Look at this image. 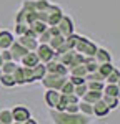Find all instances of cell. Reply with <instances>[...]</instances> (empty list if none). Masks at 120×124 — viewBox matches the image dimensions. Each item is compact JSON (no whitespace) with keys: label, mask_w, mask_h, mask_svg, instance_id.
Here are the masks:
<instances>
[{"label":"cell","mask_w":120,"mask_h":124,"mask_svg":"<svg viewBox=\"0 0 120 124\" xmlns=\"http://www.w3.org/2000/svg\"><path fill=\"white\" fill-rule=\"evenodd\" d=\"M50 117H52L53 124H92L90 116H85L82 113L70 114V113H65V111L50 109Z\"/></svg>","instance_id":"6da1fadb"},{"label":"cell","mask_w":120,"mask_h":124,"mask_svg":"<svg viewBox=\"0 0 120 124\" xmlns=\"http://www.w3.org/2000/svg\"><path fill=\"white\" fill-rule=\"evenodd\" d=\"M97 50H99V46H97L90 38L82 37V35L79 37V41H77V45H75V51H77V53L83 55V56H95Z\"/></svg>","instance_id":"7a4b0ae2"},{"label":"cell","mask_w":120,"mask_h":124,"mask_svg":"<svg viewBox=\"0 0 120 124\" xmlns=\"http://www.w3.org/2000/svg\"><path fill=\"white\" fill-rule=\"evenodd\" d=\"M55 60H57L59 63H62L67 70H70V68L77 66V65H82V61H83V55L77 53L75 50H69L67 53H63V55L57 56Z\"/></svg>","instance_id":"3957f363"},{"label":"cell","mask_w":120,"mask_h":124,"mask_svg":"<svg viewBox=\"0 0 120 124\" xmlns=\"http://www.w3.org/2000/svg\"><path fill=\"white\" fill-rule=\"evenodd\" d=\"M12 76H13V79H15V85H17V86H23V85H32V83H35V81H33V75H32V68L22 66V65L17 66V70L12 73Z\"/></svg>","instance_id":"277c9868"},{"label":"cell","mask_w":120,"mask_h":124,"mask_svg":"<svg viewBox=\"0 0 120 124\" xmlns=\"http://www.w3.org/2000/svg\"><path fill=\"white\" fill-rule=\"evenodd\" d=\"M67 81V76H60V75H55V73H47L45 76L42 78V86L45 89H57L60 91V88L63 86V83Z\"/></svg>","instance_id":"5b68a950"},{"label":"cell","mask_w":120,"mask_h":124,"mask_svg":"<svg viewBox=\"0 0 120 124\" xmlns=\"http://www.w3.org/2000/svg\"><path fill=\"white\" fill-rule=\"evenodd\" d=\"M65 13H63V10L60 5L57 3H50L47 12H45V23L49 25V27H53V25H57L59 23V20L63 17Z\"/></svg>","instance_id":"8992f818"},{"label":"cell","mask_w":120,"mask_h":124,"mask_svg":"<svg viewBox=\"0 0 120 124\" xmlns=\"http://www.w3.org/2000/svg\"><path fill=\"white\" fill-rule=\"evenodd\" d=\"M57 28H59L60 35L62 37H69V35H72V33H75V25H73V20H72V17H69V15H63L62 18L59 20V23L55 25Z\"/></svg>","instance_id":"52a82bcc"},{"label":"cell","mask_w":120,"mask_h":124,"mask_svg":"<svg viewBox=\"0 0 120 124\" xmlns=\"http://www.w3.org/2000/svg\"><path fill=\"white\" fill-rule=\"evenodd\" d=\"M35 53L39 56L40 63H49L52 60H55V51L47 45V43H39V46L35 48Z\"/></svg>","instance_id":"ba28073f"},{"label":"cell","mask_w":120,"mask_h":124,"mask_svg":"<svg viewBox=\"0 0 120 124\" xmlns=\"http://www.w3.org/2000/svg\"><path fill=\"white\" fill-rule=\"evenodd\" d=\"M10 111H12V117H13V121H15V123H25L27 119H30V117H32L30 109L27 108V106H23V104L13 106Z\"/></svg>","instance_id":"9c48e42d"},{"label":"cell","mask_w":120,"mask_h":124,"mask_svg":"<svg viewBox=\"0 0 120 124\" xmlns=\"http://www.w3.org/2000/svg\"><path fill=\"white\" fill-rule=\"evenodd\" d=\"M60 91L57 89H45V94H43V101H45V104L49 106L50 109H55L57 104H59L60 101Z\"/></svg>","instance_id":"30bf717a"},{"label":"cell","mask_w":120,"mask_h":124,"mask_svg":"<svg viewBox=\"0 0 120 124\" xmlns=\"http://www.w3.org/2000/svg\"><path fill=\"white\" fill-rule=\"evenodd\" d=\"M9 50H10V53H12V58H13V61H17V63H19L20 60H22V58H23L25 55H27V53H29V50L23 46V45H20L19 40H15V41L10 45Z\"/></svg>","instance_id":"8fae6325"},{"label":"cell","mask_w":120,"mask_h":124,"mask_svg":"<svg viewBox=\"0 0 120 124\" xmlns=\"http://www.w3.org/2000/svg\"><path fill=\"white\" fill-rule=\"evenodd\" d=\"M45 68H47V73H55V75H60V76H69V70L62 63H59L57 60H52L49 63H45Z\"/></svg>","instance_id":"7c38bea8"},{"label":"cell","mask_w":120,"mask_h":124,"mask_svg":"<svg viewBox=\"0 0 120 124\" xmlns=\"http://www.w3.org/2000/svg\"><path fill=\"white\" fill-rule=\"evenodd\" d=\"M13 41H15V37L12 31H9V30L0 31V50H9Z\"/></svg>","instance_id":"4fadbf2b"},{"label":"cell","mask_w":120,"mask_h":124,"mask_svg":"<svg viewBox=\"0 0 120 124\" xmlns=\"http://www.w3.org/2000/svg\"><path fill=\"white\" fill-rule=\"evenodd\" d=\"M22 66H27V68H33V66H37L40 63V60H39V56H37V53L35 51H29L25 56L22 58L19 61Z\"/></svg>","instance_id":"5bb4252c"},{"label":"cell","mask_w":120,"mask_h":124,"mask_svg":"<svg viewBox=\"0 0 120 124\" xmlns=\"http://www.w3.org/2000/svg\"><path fill=\"white\" fill-rule=\"evenodd\" d=\"M92 109H93V116H95V117H105V116H109V113H110L109 106L105 104L102 99L97 101V103H93V104H92Z\"/></svg>","instance_id":"9a60e30c"},{"label":"cell","mask_w":120,"mask_h":124,"mask_svg":"<svg viewBox=\"0 0 120 124\" xmlns=\"http://www.w3.org/2000/svg\"><path fill=\"white\" fill-rule=\"evenodd\" d=\"M95 61H97L99 65H103V63H112V53H110L109 50L99 46L97 53H95Z\"/></svg>","instance_id":"2e32d148"},{"label":"cell","mask_w":120,"mask_h":124,"mask_svg":"<svg viewBox=\"0 0 120 124\" xmlns=\"http://www.w3.org/2000/svg\"><path fill=\"white\" fill-rule=\"evenodd\" d=\"M17 40H19L20 45H23L29 51H35V48L39 46V41H37V40H35V38H30V37H25V35L19 37Z\"/></svg>","instance_id":"e0dca14e"},{"label":"cell","mask_w":120,"mask_h":124,"mask_svg":"<svg viewBox=\"0 0 120 124\" xmlns=\"http://www.w3.org/2000/svg\"><path fill=\"white\" fill-rule=\"evenodd\" d=\"M102 96H103V93H102V91H90V89H89L85 94L82 96V101L93 104V103H97V101H100V99H102Z\"/></svg>","instance_id":"ac0fdd59"},{"label":"cell","mask_w":120,"mask_h":124,"mask_svg":"<svg viewBox=\"0 0 120 124\" xmlns=\"http://www.w3.org/2000/svg\"><path fill=\"white\" fill-rule=\"evenodd\" d=\"M32 75H33V81H42V78L47 75V68H45V63H39L37 66L32 68Z\"/></svg>","instance_id":"d6986e66"},{"label":"cell","mask_w":120,"mask_h":124,"mask_svg":"<svg viewBox=\"0 0 120 124\" xmlns=\"http://www.w3.org/2000/svg\"><path fill=\"white\" fill-rule=\"evenodd\" d=\"M102 101L105 103V104L109 106V109L112 111V109H117L120 106V101H119V98L117 96H109V94H103L102 96Z\"/></svg>","instance_id":"ffe728a7"},{"label":"cell","mask_w":120,"mask_h":124,"mask_svg":"<svg viewBox=\"0 0 120 124\" xmlns=\"http://www.w3.org/2000/svg\"><path fill=\"white\" fill-rule=\"evenodd\" d=\"M17 66H19V63L17 61H3L2 63V66H0V70H2V75H12L15 70H17Z\"/></svg>","instance_id":"44dd1931"},{"label":"cell","mask_w":120,"mask_h":124,"mask_svg":"<svg viewBox=\"0 0 120 124\" xmlns=\"http://www.w3.org/2000/svg\"><path fill=\"white\" fill-rule=\"evenodd\" d=\"M69 76L85 78V76H87V68H85V65H77V66L70 68V70H69Z\"/></svg>","instance_id":"7402d4cb"},{"label":"cell","mask_w":120,"mask_h":124,"mask_svg":"<svg viewBox=\"0 0 120 124\" xmlns=\"http://www.w3.org/2000/svg\"><path fill=\"white\" fill-rule=\"evenodd\" d=\"M29 27H30L32 30H33V31H35V35H37V37H39L40 33H43L45 30L49 28V25H47L45 22H40V20H35L33 23H30Z\"/></svg>","instance_id":"603a6c76"},{"label":"cell","mask_w":120,"mask_h":124,"mask_svg":"<svg viewBox=\"0 0 120 124\" xmlns=\"http://www.w3.org/2000/svg\"><path fill=\"white\" fill-rule=\"evenodd\" d=\"M79 111L82 113V114H85V116H93V109H92V104L90 103H85V101H82L80 99V103H79Z\"/></svg>","instance_id":"cb8c5ba5"},{"label":"cell","mask_w":120,"mask_h":124,"mask_svg":"<svg viewBox=\"0 0 120 124\" xmlns=\"http://www.w3.org/2000/svg\"><path fill=\"white\" fill-rule=\"evenodd\" d=\"M0 123L2 124L13 123V117H12V111L10 109H0Z\"/></svg>","instance_id":"d4e9b609"},{"label":"cell","mask_w":120,"mask_h":124,"mask_svg":"<svg viewBox=\"0 0 120 124\" xmlns=\"http://www.w3.org/2000/svg\"><path fill=\"white\" fill-rule=\"evenodd\" d=\"M119 91L120 88L117 85H110V83H105V86H103V94H109V96H119Z\"/></svg>","instance_id":"484cf974"},{"label":"cell","mask_w":120,"mask_h":124,"mask_svg":"<svg viewBox=\"0 0 120 124\" xmlns=\"http://www.w3.org/2000/svg\"><path fill=\"white\" fill-rule=\"evenodd\" d=\"M63 41H65V37H62V35H57V37H52L50 38V41H49V46L55 51L59 46H62L63 45Z\"/></svg>","instance_id":"4316f807"},{"label":"cell","mask_w":120,"mask_h":124,"mask_svg":"<svg viewBox=\"0 0 120 124\" xmlns=\"http://www.w3.org/2000/svg\"><path fill=\"white\" fill-rule=\"evenodd\" d=\"M120 79V71L117 68H113L109 73V76L105 78V83H110V85H117V81Z\"/></svg>","instance_id":"83f0119b"},{"label":"cell","mask_w":120,"mask_h":124,"mask_svg":"<svg viewBox=\"0 0 120 124\" xmlns=\"http://www.w3.org/2000/svg\"><path fill=\"white\" fill-rule=\"evenodd\" d=\"M113 68H115V66H113L112 63H103V65H99V70H97V71L103 76V81H105V78L109 76V73L113 70Z\"/></svg>","instance_id":"f1b7e54d"},{"label":"cell","mask_w":120,"mask_h":124,"mask_svg":"<svg viewBox=\"0 0 120 124\" xmlns=\"http://www.w3.org/2000/svg\"><path fill=\"white\" fill-rule=\"evenodd\" d=\"M0 83H2V86H5V88H13V86H17L12 75H2V76H0Z\"/></svg>","instance_id":"f546056e"},{"label":"cell","mask_w":120,"mask_h":124,"mask_svg":"<svg viewBox=\"0 0 120 124\" xmlns=\"http://www.w3.org/2000/svg\"><path fill=\"white\" fill-rule=\"evenodd\" d=\"M105 81H87V88L90 91H103Z\"/></svg>","instance_id":"4dcf8cb0"},{"label":"cell","mask_w":120,"mask_h":124,"mask_svg":"<svg viewBox=\"0 0 120 124\" xmlns=\"http://www.w3.org/2000/svg\"><path fill=\"white\" fill-rule=\"evenodd\" d=\"M79 37L80 35H75V33L69 35V37L65 38V45H67L70 50H75V45H77V41H79Z\"/></svg>","instance_id":"1f68e13d"},{"label":"cell","mask_w":120,"mask_h":124,"mask_svg":"<svg viewBox=\"0 0 120 124\" xmlns=\"http://www.w3.org/2000/svg\"><path fill=\"white\" fill-rule=\"evenodd\" d=\"M73 88H75V86L72 85V83L69 81V78H67V81H65L63 86L60 88V93H62V94H72V93H73Z\"/></svg>","instance_id":"d6a6232c"},{"label":"cell","mask_w":120,"mask_h":124,"mask_svg":"<svg viewBox=\"0 0 120 124\" xmlns=\"http://www.w3.org/2000/svg\"><path fill=\"white\" fill-rule=\"evenodd\" d=\"M87 91H89V88H87V83H83V85H79V86H75V88H73V94H77L80 99H82V96L85 94Z\"/></svg>","instance_id":"836d02e7"},{"label":"cell","mask_w":120,"mask_h":124,"mask_svg":"<svg viewBox=\"0 0 120 124\" xmlns=\"http://www.w3.org/2000/svg\"><path fill=\"white\" fill-rule=\"evenodd\" d=\"M85 81H103V76L100 75L99 71H93V73H87Z\"/></svg>","instance_id":"e575fe53"},{"label":"cell","mask_w":120,"mask_h":124,"mask_svg":"<svg viewBox=\"0 0 120 124\" xmlns=\"http://www.w3.org/2000/svg\"><path fill=\"white\" fill-rule=\"evenodd\" d=\"M50 38H52V35L49 33V28H47L43 33H40L39 37H37V41H39V43H47V45H49Z\"/></svg>","instance_id":"d590c367"},{"label":"cell","mask_w":120,"mask_h":124,"mask_svg":"<svg viewBox=\"0 0 120 124\" xmlns=\"http://www.w3.org/2000/svg\"><path fill=\"white\" fill-rule=\"evenodd\" d=\"M67 94H60V101L59 104H57V108H55V111H65V108H67Z\"/></svg>","instance_id":"8d00e7d4"},{"label":"cell","mask_w":120,"mask_h":124,"mask_svg":"<svg viewBox=\"0 0 120 124\" xmlns=\"http://www.w3.org/2000/svg\"><path fill=\"white\" fill-rule=\"evenodd\" d=\"M27 28H29V25H23V23H15V35H17V37L25 35Z\"/></svg>","instance_id":"74e56055"},{"label":"cell","mask_w":120,"mask_h":124,"mask_svg":"<svg viewBox=\"0 0 120 124\" xmlns=\"http://www.w3.org/2000/svg\"><path fill=\"white\" fill-rule=\"evenodd\" d=\"M67 78H69V81H70L73 86H79V85L87 83V81H85V78H80V76H67Z\"/></svg>","instance_id":"f35d334b"},{"label":"cell","mask_w":120,"mask_h":124,"mask_svg":"<svg viewBox=\"0 0 120 124\" xmlns=\"http://www.w3.org/2000/svg\"><path fill=\"white\" fill-rule=\"evenodd\" d=\"M0 56L3 61H12L13 58H12V53H10V50H0Z\"/></svg>","instance_id":"ab89813d"},{"label":"cell","mask_w":120,"mask_h":124,"mask_svg":"<svg viewBox=\"0 0 120 124\" xmlns=\"http://www.w3.org/2000/svg\"><path fill=\"white\" fill-rule=\"evenodd\" d=\"M67 103H69V104H79L80 98L77 94H73V93H72V94H67Z\"/></svg>","instance_id":"60d3db41"},{"label":"cell","mask_w":120,"mask_h":124,"mask_svg":"<svg viewBox=\"0 0 120 124\" xmlns=\"http://www.w3.org/2000/svg\"><path fill=\"white\" fill-rule=\"evenodd\" d=\"M85 68H87V73H93V71H97V70H99V63H97V61L87 63V65H85Z\"/></svg>","instance_id":"b9f144b4"},{"label":"cell","mask_w":120,"mask_h":124,"mask_svg":"<svg viewBox=\"0 0 120 124\" xmlns=\"http://www.w3.org/2000/svg\"><path fill=\"white\" fill-rule=\"evenodd\" d=\"M65 113H70V114L80 113V111H79V104H67V108H65Z\"/></svg>","instance_id":"7bdbcfd3"},{"label":"cell","mask_w":120,"mask_h":124,"mask_svg":"<svg viewBox=\"0 0 120 124\" xmlns=\"http://www.w3.org/2000/svg\"><path fill=\"white\" fill-rule=\"evenodd\" d=\"M49 33L52 35V37H57V35H60V31H59V28L53 25V27H49Z\"/></svg>","instance_id":"ee69618b"},{"label":"cell","mask_w":120,"mask_h":124,"mask_svg":"<svg viewBox=\"0 0 120 124\" xmlns=\"http://www.w3.org/2000/svg\"><path fill=\"white\" fill-rule=\"evenodd\" d=\"M22 124H39V123H37L35 119H32V117H30V119H27L25 123H22Z\"/></svg>","instance_id":"f6af8a7d"},{"label":"cell","mask_w":120,"mask_h":124,"mask_svg":"<svg viewBox=\"0 0 120 124\" xmlns=\"http://www.w3.org/2000/svg\"><path fill=\"white\" fill-rule=\"evenodd\" d=\"M2 63H3V60H2V56H0V66H2Z\"/></svg>","instance_id":"bcb514c9"},{"label":"cell","mask_w":120,"mask_h":124,"mask_svg":"<svg viewBox=\"0 0 120 124\" xmlns=\"http://www.w3.org/2000/svg\"><path fill=\"white\" fill-rule=\"evenodd\" d=\"M117 86H119V88H120V79H119V81H117Z\"/></svg>","instance_id":"7dc6e473"},{"label":"cell","mask_w":120,"mask_h":124,"mask_svg":"<svg viewBox=\"0 0 120 124\" xmlns=\"http://www.w3.org/2000/svg\"><path fill=\"white\" fill-rule=\"evenodd\" d=\"M117 98H119V101H120V91H119V96H117Z\"/></svg>","instance_id":"c3c4849f"},{"label":"cell","mask_w":120,"mask_h":124,"mask_svg":"<svg viewBox=\"0 0 120 124\" xmlns=\"http://www.w3.org/2000/svg\"><path fill=\"white\" fill-rule=\"evenodd\" d=\"M0 76H2V70H0Z\"/></svg>","instance_id":"681fc988"},{"label":"cell","mask_w":120,"mask_h":124,"mask_svg":"<svg viewBox=\"0 0 120 124\" xmlns=\"http://www.w3.org/2000/svg\"><path fill=\"white\" fill-rule=\"evenodd\" d=\"M0 124H2V123H0Z\"/></svg>","instance_id":"f907efd6"}]
</instances>
